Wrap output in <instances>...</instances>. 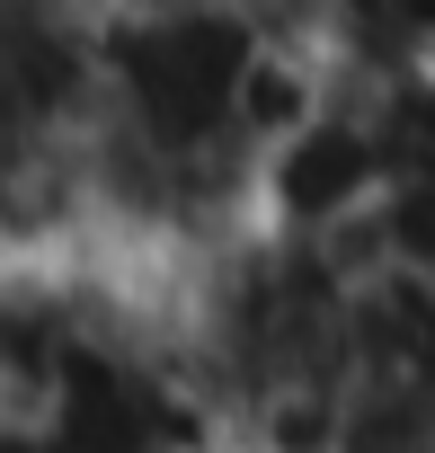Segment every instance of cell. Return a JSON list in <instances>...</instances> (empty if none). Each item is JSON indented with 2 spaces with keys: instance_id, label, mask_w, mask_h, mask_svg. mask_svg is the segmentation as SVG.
Masks as SVG:
<instances>
[{
  "instance_id": "cell-1",
  "label": "cell",
  "mask_w": 435,
  "mask_h": 453,
  "mask_svg": "<svg viewBox=\"0 0 435 453\" xmlns=\"http://www.w3.org/2000/svg\"><path fill=\"white\" fill-rule=\"evenodd\" d=\"M80 258H10L0 267V426H45L72 365L98 347Z\"/></svg>"
}]
</instances>
